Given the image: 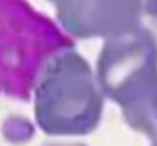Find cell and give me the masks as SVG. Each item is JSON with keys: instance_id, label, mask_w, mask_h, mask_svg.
Segmentation results:
<instances>
[{"instance_id": "5b68a950", "label": "cell", "mask_w": 157, "mask_h": 146, "mask_svg": "<svg viewBox=\"0 0 157 146\" xmlns=\"http://www.w3.org/2000/svg\"><path fill=\"white\" fill-rule=\"evenodd\" d=\"M52 146H84V145H76L75 143V145H52Z\"/></svg>"}, {"instance_id": "8992f818", "label": "cell", "mask_w": 157, "mask_h": 146, "mask_svg": "<svg viewBox=\"0 0 157 146\" xmlns=\"http://www.w3.org/2000/svg\"><path fill=\"white\" fill-rule=\"evenodd\" d=\"M153 146H157V143H156V145H153Z\"/></svg>"}, {"instance_id": "7a4b0ae2", "label": "cell", "mask_w": 157, "mask_h": 146, "mask_svg": "<svg viewBox=\"0 0 157 146\" xmlns=\"http://www.w3.org/2000/svg\"><path fill=\"white\" fill-rule=\"evenodd\" d=\"M34 114L49 136H86L99 125L104 96L89 61L73 47L53 52L34 81Z\"/></svg>"}, {"instance_id": "3957f363", "label": "cell", "mask_w": 157, "mask_h": 146, "mask_svg": "<svg viewBox=\"0 0 157 146\" xmlns=\"http://www.w3.org/2000/svg\"><path fill=\"white\" fill-rule=\"evenodd\" d=\"M63 29L81 40L113 38L140 26L142 0H49Z\"/></svg>"}, {"instance_id": "6da1fadb", "label": "cell", "mask_w": 157, "mask_h": 146, "mask_svg": "<svg viewBox=\"0 0 157 146\" xmlns=\"http://www.w3.org/2000/svg\"><path fill=\"white\" fill-rule=\"evenodd\" d=\"M104 97L117 103L124 120L157 143V40L139 26L133 32L107 38L95 72Z\"/></svg>"}, {"instance_id": "277c9868", "label": "cell", "mask_w": 157, "mask_h": 146, "mask_svg": "<svg viewBox=\"0 0 157 146\" xmlns=\"http://www.w3.org/2000/svg\"><path fill=\"white\" fill-rule=\"evenodd\" d=\"M142 8L147 15L157 20V0H142Z\"/></svg>"}]
</instances>
